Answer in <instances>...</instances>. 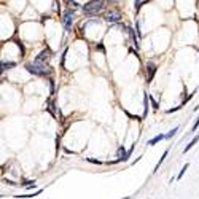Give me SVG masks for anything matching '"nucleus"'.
Returning a JSON list of instances; mask_svg holds the SVG:
<instances>
[{"label": "nucleus", "mask_w": 199, "mask_h": 199, "mask_svg": "<svg viewBox=\"0 0 199 199\" xmlns=\"http://www.w3.org/2000/svg\"><path fill=\"white\" fill-rule=\"evenodd\" d=\"M13 67H16V62H2V72H5V70H10V69H13Z\"/></svg>", "instance_id": "nucleus-10"}, {"label": "nucleus", "mask_w": 199, "mask_h": 199, "mask_svg": "<svg viewBox=\"0 0 199 199\" xmlns=\"http://www.w3.org/2000/svg\"><path fill=\"white\" fill-rule=\"evenodd\" d=\"M26 70L29 72V73L32 75H37V76H46L51 73V69L48 67V65H45V62H27L26 64Z\"/></svg>", "instance_id": "nucleus-1"}, {"label": "nucleus", "mask_w": 199, "mask_h": 199, "mask_svg": "<svg viewBox=\"0 0 199 199\" xmlns=\"http://www.w3.org/2000/svg\"><path fill=\"white\" fill-rule=\"evenodd\" d=\"M104 19L108 21V23H118V21L121 19V13L118 11V10H108V11L105 13V16H104Z\"/></svg>", "instance_id": "nucleus-4"}, {"label": "nucleus", "mask_w": 199, "mask_h": 199, "mask_svg": "<svg viewBox=\"0 0 199 199\" xmlns=\"http://www.w3.org/2000/svg\"><path fill=\"white\" fill-rule=\"evenodd\" d=\"M3 183H8V185H11V186H16V185H18V183H14V182L8 180V179H3Z\"/></svg>", "instance_id": "nucleus-19"}, {"label": "nucleus", "mask_w": 199, "mask_h": 199, "mask_svg": "<svg viewBox=\"0 0 199 199\" xmlns=\"http://www.w3.org/2000/svg\"><path fill=\"white\" fill-rule=\"evenodd\" d=\"M65 56H67V49H65V51H64L62 58H61V67H64V65H65Z\"/></svg>", "instance_id": "nucleus-16"}, {"label": "nucleus", "mask_w": 199, "mask_h": 199, "mask_svg": "<svg viewBox=\"0 0 199 199\" xmlns=\"http://www.w3.org/2000/svg\"><path fill=\"white\" fill-rule=\"evenodd\" d=\"M124 199H129V197H124Z\"/></svg>", "instance_id": "nucleus-25"}, {"label": "nucleus", "mask_w": 199, "mask_h": 199, "mask_svg": "<svg viewBox=\"0 0 199 199\" xmlns=\"http://www.w3.org/2000/svg\"><path fill=\"white\" fill-rule=\"evenodd\" d=\"M150 104H151V107H153V108H159V105H158V102H156V101H154V99H153L151 96H150Z\"/></svg>", "instance_id": "nucleus-17"}, {"label": "nucleus", "mask_w": 199, "mask_h": 199, "mask_svg": "<svg viewBox=\"0 0 199 199\" xmlns=\"http://www.w3.org/2000/svg\"><path fill=\"white\" fill-rule=\"evenodd\" d=\"M102 8H104V0H91L86 5H83V13L88 16H94L101 13Z\"/></svg>", "instance_id": "nucleus-2"}, {"label": "nucleus", "mask_w": 199, "mask_h": 199, "mask_svg": "<svg viewBox=\"0 0 199 199\" xmlns=\"http://www.w3.org/2000/svg\"><path fill=\"white\" fill-rule=\"evenodd\" d=\"M18 46L21 48V54H24V46H23V43H21V42H18Z\"/></svg>", "instance_id": "nucleus-23"}, {"label": "nucleus", "mask_w": 199, "mask_h": 199, "mask_svg": "<svg viewBox=\"0 0 199 199\" xmlns=\"http://www.w3.org/2000/svg\"><path fill=\"white\" fill-rule=\"evenodd\" d=\"M67 3H69V5H72L73 8H76V7H78V3H76L75 0H67Z\"/></svg>", "instance_id": "nucleus-20"}, {"label": "nucleus", "mask_w": 199, "mask_h": 199, "mask_svg": "<svg viewBox=\"0 0 199 199\" xmlns=\"http://www.w3.org/2000/svg\"><path fill=\"white\" fill-rule=\"evenodd\" d=\"M86 161H88V163H92V164H101V161H97V159H92V158H88Z\"/></svg>", "instance_id": "nucleus-21"}, {"label": "nucleus", "mask_w": 199, "mask_h": 199, "mask_svg": "<svg viewBox=\"0 0 199 199\" xmlns=\"http://www.w3.org/2000/svg\"><path fill=\"white\" fill-rule=\"evenodd\" d=\"M113 2H117V0H113Z\"/></svg>", "instance_id": "nucleus-26"}, {"label": "nucleus", "mask_w": 199, "mask_h": 199, "mask_svg": "<svg viewBox=\"0 0 199 199\" xmlns=\"http://www.w3.org/2000/svg\"><path fill=\"white\" fill-rule=\"evenodd\" d=\"M147 70H148V76H147V83H151V80H153V76H154V73H156V67H154V64H148L147 65Z\"/></svg>", "instance_id": "nucleus-6"}, {"label": "nucleus", "mask_w": 199, "mask_h": 199, "mask_svg": "<svg viewBox=\"0 0 199 199\" xmlns=\"http://www.w3.org/2000/svg\"><path fill=\"white\" fill-rule=\"evenodd\" d=\"M148 107H150V96H147V92H145V96H143V115H142V118H147Z\"/></svg>", "instance_id": "nucleus-8"}, {"label": "nucleus", "mask_w": 199, "mask_h": 199, "mask_svg": "<svg viewBox=\"0 0 199 199\" xmlns=\"http://www.w3.org/2000/svg\"><path fill=\"white\" fill-rule=\"evenodd\" d=\"M49 58H51V51H49V48H46L38 53V56L35 58V62H46Z\"/></svg>", "instance_id": "nucleus-5"}, {"label": "nucleus", "mask_w": 199, "mask_h": 199, "mask_svg": "<svg viewBox=\"0 0 199 199\" xmlns=\"http://www.w3.org/2000/svg\"><path fill=\"white\" fill-rule=\"evenodd\" d=\"M177 131H179V126H175V128H174L172 131H169L167 134H166V139H167V140H169V139H172V137L177 134Z\"/></svg>", "instance_id": "nucleus-13"}, {"label": "nucleus", "mask_w": 199, "mask_h": 199, "mask_svg": "<svg viewBox=\"0 0 199 199\" xmlns=\"http://www.w3.org/2000/svg\"><path fill=\"white\" fill-rule=\"evenodd\" d=\"M167 153H169L167 150H166V151L163 153V156L159 158V161H158V164H156V167H154V170H153V172H156V170H159V166H161V164L164 163V159H166V156H167Z\"/></svg>", "instance_id": "nucleus-11"}, {"label": "nucleus", "mask_w": 199, "mask_h": 199, "mask_svg": "<svg viewBox=\"0 0 199 199\" xmlns=\"http://www.w3.org/2000/svg\"><path fill=\"white\" fill-rule=\"evenodd\" d=\"M42 190H37L35 193H32V194H19V196H14V197H35L37 194H40Z\"/></svg>", "instance_id": "nucleus-14"}, {"label": "nucleus", "mask_w": 199, "mask_h": 199, "mask_svg": "<svg viewBox=\"0 0 199 199\" xmlns=\"http://www.w3.org/2000/svg\"><path fill=\"white\" fill-rule=\"evenodd\" d=\"M182 107H175V108H169L167 110V113H174V112H177V110H180Z\"/></svg>", "instance_id": "nucleus-22"}, {"label": "nucleus", "mask_w": 199, "mask_h": 199, "mask_svg": "<svg viewBox=\"0 0 199 199\" xmlns=\"http://www.w3.org/2000/svg\"><path fill=\"white\" fill-rule=\"evenodd\" d=\"M166 139V134H158V135H154L153 139H150L147 142V145H150V147H153V145H156V143H159L161 140H164Z\"/></svg>", "instance_id": "nucleus-7"}, {"label": "nucleus", "mask_w": 199, "mask_h": 199, "mask_svg": "<svg viewBox=\"0 0 199 199\" xmlns=\"http://www.w3.org/2000/svg\"><path fill=\"white\" fill-rule=\"evenodd\" d=\"M135 32H137V35H139V38L142 37V30H140V21H137L135 23Z\"/></svg>", "instance_id": "nucleus-15"}, {"label": "nucleus", "mask_w": 199, "mask_h": 199, "mask_svg": "<svg viewBox=\"0 0 199 199\" xmlns=\"http://www.w3.org/2000/svg\"><path fill=\"white\" fill-rule=\"evenodd\" d=\"M97 49H99V51H105V48H104V45H97Z\"/></svg>", "instance_id": "nucleus-24"}, {"label": "nucleus", "mask_w": 199, "mask_h": 199, "mask_svg": "<svg viewBox=\"0 0 199 199\" xmlns=\"http://www.w3.org/2000/svg\"><path fill=\"white\" fill-rule=\"evenodd\" d=\"M197 140H199V135H196V137H193V139H191V142H190V143H188V145L185 147V150H183V153H188V151H190V150H191V148H193V147H194V145H196V143H197Z\"/></svg>", "instance_id": "nucleus-9"}, {"label": "nucleus", "mask_w": 199, "mask_h": 199, "mask_svg": "<svg viewBox=\"0 0 199 199\" xmlns=\"http://www.w3.org/2000/svg\"><path fill=\"white\" fill-rule=\"evenodd\" d=\"M188 167H190V164H188V163H185V166H183V167H182V170H180V172H179V175H177V180H180V179H182V177H183V175H185V172H186V170H188Z\"/></svg>", "instance_id": "nucleus-12"}, {"label": "nucleus", "mask_w": 199, "mask_h": 199, "mask_svg": "<svg viewBox=\"0 0 199 199\" xmlns=\"http://www.w3.org/2000/svg\"><path fill=\"white\" fill-rule=\"evenodd\" d=\"M197 126H199V117H197V120H194V124L191 126V132H194L197 129Z\"/></svg>", "instance_id": "nucleus-18"}, {"label": "nucleus", "mask_w": 199, "mask_h": 199, "mask_svg": "<svg viewBox=\"0 0 199 199\" xmlns=\"http://www.w3.org/2000/svg\"><path fill=\"white\" fill-rule=\"evenodd\" d=\"M73 14H75V11L70 10V7L65 10L64 14H62V24H64L65 32H70V29H72V24H73Z\"/></svg>", "instance_id": "nucleus-3"}]
</instances>
